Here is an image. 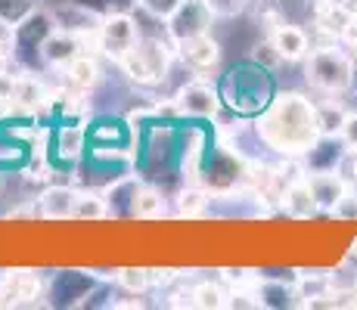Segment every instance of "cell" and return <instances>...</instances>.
Masks as SVG:
<instances>
[{
	"mask_svg": "<svg viewBox=\"0 0 357 310\" xmlns=\"http://www.w3.org/2000/svg\"><path fill=\"white\" fill-rule=\"evenodd\" d=\"M190 298H193V304L196 307H224L227 304V295L221 292L218 286H211V282H205V286H196L193 292H190Z\"/></svg>",
	"mask_w": 357,
	"mask_h": 310,
	"instance_id": "cell-24",
	"label": "cell"
},
{
	"mask_svg": "<svg viewBox=\"0 0 357 310\" xmlns=\"http://www.w3.org/2000/svg\"><path fill=\"white\" fill-rule=\"evenodd\" d=\"M171 149H174V130L168 124L149 130L146 149H143V171H146V177H159V171H168Z\"/></svg>",
	"mask_w": 357,
	"mask_h": 310,
	"instance_id": "cell-11",
	"label": "cell"
},
{
	"mask_svg": "<svg viewBox=\"0 0 357 310\" xmlns=\"http://www.w3.org/2000/svg\"><path fill=\"white\" fill-rule=\"evenodd\" d=\"M283 208H286V215L295 217V220L311 217L314 211L320 208L305 177H298V180H292L289 186H286V192H283Z\"/></svg>",
	"mask_w": 357,
	"mask_h": 310,
	"instance_id": "cell-16",
	"label": "cell"
},
{
	"mask_svg": "<svg viewBox=\"0 0 357 310\" xmlns=\"http://www.w3.org/2000/svg\"><path fill=\"white\" fill-rule=\"evenodd\" d=\"M100 84V65L93 56H87V53H78L72 62L66 65V87L75 93H91L93 87Z\"/></svg>",
	"mask_w": 357,
	"mask_h": 310,
	"instance_id": "cell-15",
	"label": "cell"
},
{
	"mask_svg": "<svg viewBox=\"0 0 357 310\" xmlns=\"http://www.w3.org/2000/svg\"><path fill=\"white\" fill-rule=\"evenodd\" d=\"M249 59H255L258 65H264V68H277L280 62H283V56L277 53V47H273V40H271V38H267L264 44H258V47H255V53H252Z\"/></svg>",
	"mask_w": 357,
	"mask_h": 310,
	"instance_id": "cell-27",
	"label": "cell"
},
{
	"mask_svg": "<svg viewBox=\"0 0 357 310\" xmlns=\"http://www.w3.org/2000/svg\"><path fill=\"white\" fill-rule=\"evenodd\" d=\"M10 65H13V56H10L6 50H0V72H6Z\"/></svg>",
	"mask_w": 357,
	"mask_h": 310,
	"instance_id": "cell-32",
	"label": "cell"
},
{
	"mask_svg": "<svg viewBox=\"0 0 357 310\" xmlns=\"http://www.w3.org/2000/svg\"><path fill=\"white\" fill-rule=\"evenodd\" d=\"M215 19H218V13L211 10L208 0H181V6L165 19V31L177 44V40H187L193 34H205Z\"/></svg>",
	"mask_w": 357,
	"mask_h": 310,
	"instance_id": "cell-7",
	"label": "cell"
},
{
	"mask_svg": "<svg viewBox=\"0 0 357 310\" xmlns=\"http://www.w3.org/2000/svg\"><path fill=\"white\" fill-rule=\"evenodd\" d=\"M53 149H56L59 158H66V162H78L81 155H84V140H87V127H81V124H59L56 130H53Z\"/></svg>",
	"mask_w": 357,
	"mask_h": 310,
	"instance_id": "cell-17",
	"label": "cell"
},
{
	"mask_svg": "<svg viewBox=\"0 0 357 310\" xmlns=\"http://www.w3.org/2000/svg\"><path fill=\"white\" fill-rule=\"evenodd\" d=\"M13 40H16V25L0 19V50H6L10 56H13Z\"/></svg>",
	"mask_w": 357,
	"mask_h": 310,
	"instance_id": "cell-31",
	"label": "cell"
},
{
	"mask_svg": "<svg viewBox=\"0 0 357 310\" xmlns=\"http://www.w3.org/2000/svg\"><path fill=\"white\" fill-rule=\"evenodd\" d=\"M137 40H140V25H137V19L130 13H112V16H106L100 22L97 44L112 62L125 59L137 47Z\"/></svg>",
	"mask_w": 357,
	"mask_h": 310,
	"instance_id": "cell-6",
	"label": "cell"
},
{
	"mask_svg": "<svg viewBox=\"0 0 357 310\" xmlns=\"http://www.w3.org/2000/svg\"><path fill=\"white\" fill-rule=\"evenodd\" d=\"M78 53H84V38L75 31L63 29V25H56V29L50 31V38L44 40V47H40V59L47 62V65H68Z\"/></svg>",
	"mask_w": 357,
	"mask_h": 310,
	"instance_id": "cell-10",
	"label": "cell"
},
{
	"mask_svg": "<svg viewBox=\"0 0 357 310\" xmlns=\"http://www.w3.org/2000/svg\"><path fill=\"white\" fill-rule=\"evenodd\" d=\"M339 137L348 149H357V115H348L345 124H342V130H339Z\"/></svg>",
	"mask_w": 357,
	"mask_h": 310,
	"instance_id": "cell-30",
	"label": "cell"
},
{
	"mask_svg": "<svg viewBox=\"0 0 357 310\" xmlns=\"http://www.w3.org/2000/svg\"><path fill=\"white\" fill-rule=\"evenodd\" d=\"M305 180L311 186V192H314L320 208H333V205L348 192V183L342 180L335 171H305Z\"/></svg>",
	"mask_w": 357,
	"mask_h": 310,
	"instance_id": "cell-14",
	"label": "cell"
},
{
	"mask_svg": "<svg viewBox=\"0 0 357 310\" xmlns=\"http://www.w3.org/2000/svg\"><path fill=\"white\" fill-rule=\"evenodd\" d=\"M208 208V192L199 189V186H187V189L177 196V215L181 217H199L202 211Z\"/></svg>",
	"mask_w": 357,
	"mask_h": 310,
	"instance_id": "cell-20",
	"label": "cell"
},
{
	"mask_svg": "<svg viewBox=\"0 0 357 310\" xmlns=\"http://www.w3.org/2000/svg\"><path fill=\"white\" fill-rule=\"evenodd\" d=\"M56 16L47 10H34L31 16H25L16 25V40H13V62L19 65H29V56H40V47L50 38V31L56 29Z\"/></svg>",
	"mask_w": 357,
	"mask_h": 310,
	"instance_id": "cell-5",
	"label": "cell"
},
{
	"mask_svg": "<svg viewBox=\"0 0 357 310\" xmlns=\"http://www.w3.org/2000/svg\"><path fill=\"white\" fill-rule=\"evenodd\" d=\"M165 215V199L155 186H140L134 196V211L130 217L137 220H153V217H162Z\"/></svg>",
	"mask_w": 357,
	"mask_h": 310,
	"instance_id": "cell-18",
	"label": "cell"
},
{
	"mask_svg": "<svg viewBox=\"0 0 357 310\" xmlns=\"http://www.w3.org/2000/svg\"><path fill=\"white\" fill-rule=\"evenodd\" d=\"M317 118H320V134L335 137L342 130V124H345L348 112H342L335 102H324V106H317Z\"/></svg>",
	"mask_w": 357,
	"mask_h": 310,
	"instance_id": "cell-22",
	"label": "cell"
},
{
	"mask_svg": "<svg viewBox=\"0 0 357 310\" xmlns=\"http://www.w3.org/2000/svg\"><path fill=\"white\" fill-rule=\"evenodd\" d=\"M307 84L320 93L329 96H339L348 93L354 87V62L348 53H342L339 47H317V50L307 53Z\"/></svg>",
	"mask_w": 357,
	"mask_h": 310,
	"instance_id": "cell-3",
	"label": "cell"
},
{
	"mask_svg": "<svg viewBox=\"0 0 357 310\" xmlns=\"http://www.w3.org/2000/svg\"><path fill=\"white\" fill-rule=\"evenodd\" d=\"M177 6H181V0H140V6H137V10H143L146 13V16H153V19H168L171 13L177 10Z\"/></svg>",
	"mask_w": 357,
	"mask_h": 310,
	"instance_id": "cell-26",
	"label": "cell"
},
{
	"mask_svg": "<svg viewBox=\"0 0 357 310\" xmlns=\"http://www.w3.org/2000/svg\"><path fill=\"white\" fill-rule=\"evenodd\" d=\"M75 202H78V192H75L72 186H50V189H44L38 199V215L47 220L75 217Z\"/></svg>",
	"mask_w": 357,
	"mask_h": 310,
	"instance_id": "cell-13",
	"label": "cell"
},
{
	"mask_svg": "<svg viewBox=\"0 0 357 310\" xmlns=\"http://www.w3.org/2000/svg\"><path fill=\"white\" fill-rule=\"evenodd\" d=\"M119 65H121V72L140 87L162 84L171 68V44L162 40V34H140L137 47Z\"/></svg>",
	"mask_w": 357,
	"mask_h": 310,
	"instance_id": "cell-4",
	"label": "cell"
},
{
	"mask_svg": "<svg viewBox=\"0 0 357 310\" xmlns=\"http://www.w3.org/2000/svg\"><path fill=\"white\" fill-rule=\"evenodd\" d=\"M271 40H273V47H277V53L283 56V62H298L311 53V38H307V31L298 29V25H289V22L277 25Z\"/></svg>",
	"mask_w": 357,
	"mask_h": 310,
	"instance_id": "cell-12",
	"label": "cell"
},
{
	"mask_svg": "<svg viewBox=\"0 0 357 310\" xmlns=\"http://www.w3.org/2000/svg\"><path fill=\"white\" fill-rule=\"evenodd\" d=\"M333 215L339 217V220H357V196L345 192V196H342L339 202L333 205Z\"/></svg>",
	"mask_w": 357,
	"mask_h": 310,
	"instance_id": "cell-28",
	"label": "cell"
},
{
	"mask_svg": "<svg viewBox=\"0 0 357 310\" xmlns=\"http://www.w3.org/2000/svg\"><path fill=\"white\" fill-rule=\"evenodd\" d=\"M221 102L236 115H261L267 109V102L273 100V78L271 68L258 65L255 59H245L239 65H233L218 84Z\"/></svg>",
	"mask_w": 357,
	"mask_h": 310,
	"instance_id": "cell-2",
	"label": "cell"
},
{
	"mask_svg": "<svg viewBox=\"0 0 357 310\" xmlns=\"http://www.w3.org/2000/svg\"><path fill=\"white\" fill-rule=\"evenodd\" d=\"M34 10H38V0H0V19H6L10 25H19Z\"/></svg>",
	"mask_w": 357,
	"mask_h": 310,
	"instance_id": "cell-23",
	"label": "cell"
},
{
	"mask_svg": "<svg viewBox=\"0 0 357 310\" xmlns=\"http://www.w3.org/2000/svg\"><path fill=\"white\" fill-rule=\"evenodd\" d=\"M221 106L224 102L218 87L205 84V81H190L174 96V112L183 118H215Z\"/></svg>",
	"mask_w": 357,
	"mask_h": 310,
	"instance_id": "cell-8",
	"label": "cell"
},
{
	"mask_svg": "<svg viewBox=\"0 0 357 310\" xmlns=\"http://www.w3.org/2000/svg\"><path fill=\"white\" fill-rule=\"evenodd\" d=\"M16 87H19V75H13L10 68L6 72H0V102H10L16 100Z\"/></svg>",
	"mask_w": 357,
	"mask_h": 310,
	"instance_id": "cell-29",
	"label": "cell"
},
{
	"mask_svg": "<svg viewBox=\"0 0 357 310\" xmlns=\"http://www.w3.org/2000/svg\"><path fill=\"white\" fill-rule=\"evenodd\" d=\"M177 53H181L183 65H190L199 78H205V72H215L218 62H221V44L205 34H193L187 40H177Z\"/></svg>",
	"mask_w": 357,
	"mask_h": 310,
	"instance_id": "cell-9",
	"label": "cell"
},
{
	"mask_svg": "<svg viewBox=\"0 0 357 310\" xmlns=\"http://www.w3.org/2000/svg\"><path fill=\"white\" fill-rule=\"evenodd\" d=\"M109 217V202L97 192H78V202H75V220H102Z\"/></svg>",
	"mask_w": 357,
	"mask_h": 310,
	"instance_id": "cell-19",
	"label": "cell"
},
{
	"mask_svg": "<svg viewBox=\"0 0 357 310\" xmlns=\"http://www.w3.org/2000/svg\"><path fill=\"white\" fill-rule=\"evenodd\" d=\"M0 192H3V177H0Z\"/></svg>",
	"mask_w": 357,
	"mask_h": 310,
	"instance_id": "cell-33",
	"label": "cell"
},
{
	"mask_svg": "<svg viewBox=\"0 0 357 310\" xmlns=\"http://www.w3.org/2000/svg\"><path fill=\"white\" fill-rule=\"evenodd\" d=\"M119 282L130 292H143V288L149 286V270H143V267H125V270H119Z\"/></svg>",
	"mask_w": 357,
	"mask_h": 310,
	"instance_id": "cell-25",
	"label": "cell"
},
{
	"mask_svg": "<svg viewBox=\"0 0 357 310\" xmlns=\"http://www.w3.org/2000/svg\"><path fill=\"white\" fill-rule=\"evenodd\" d=\"M72 3L84 6L93 16L106 19V16H112V13H130L134 6H140V0H72Z\"/></svg>",
	"mask_w": 357,
	"mask_h": 310,
	"instance_id": "cell-21",
	"label": "cell"
},
{
	"mask_svg": "<svg viewBox=\"0 0 357 310\" xmlns=\"http://www.w3.org/2000/svg\"><path fill=\"white\" fill-rule=\"evenodd\" d=\"M258 137L267 149L280 155H305L320 140V118L317 106L305 93H273L267 109L258 115Z\"/></svg>",
	"mask_w": 357,
	"mask_h": 310,
	"instance_id": "cell-1",
	"label": "cell"
}]
</instances>
